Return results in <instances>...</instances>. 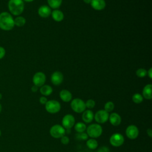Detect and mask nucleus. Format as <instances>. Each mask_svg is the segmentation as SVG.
<instances>
[{"instance_id": "1", "label": "nucleus", "mask_w": 152, "mask_h": 152, "mask_svg": "<svg viewBox=\"0 0 152 152\" xmlns=\"http://www.w3.org/2000/svg\"><path fill=\"white\" fill-rule=\"evenodd\" d=\"M14 18L7 11L0 13V28L4 31H10L14 27Z\"/></svg>"}, {"instance_id": "2", "label": "nucleus", "mask_w": 152, "mask_h": 152, "mask_svg": "<svg viewBox=\"0 0 152 152\" xmlns=\"http://www.w3.org/2000/svg\"><path fill=\"white\" fill-rule=\"evenodd\" d=\"M8 8L10 14L18 16L23 13L24 10V4L23 0H9Z\"/></svg>"}, {"instance_id": "3", "label": "nucleus", "mask_w": 152, "mask_h": 152, "mask_svg": "<svg viewBox=\"0 0 152 152\" xmlns=\"http://www.w3.org/2000/svg\"><path fill=\"white\" fill-rule=\"evenodd\" d=\"M103 132L102 126L99 124H92L86 128V133L91 138L99 137Z\"/></svg>"}, {"instance_id": "4", "label": "nucleus", "mask_w": 152, "mask_h": 152, "mask_svg": "<svg viewBox=\"0 0 152 152\" xmlns=\"http://www.w3.org/2000/svg\"><path fill=\"white\" fill-rule=\"evenodd\" d=\"M45 105L46 110L48 113L51 114H54L59 112L61 108L60 103L55 100H48Z\"/></svg>"}, {"instance_id": "5", "label": "nucleus", "mask_w": 152, "mask_h": 152, "mask_svg": "<svg viewBox=\"0 0 152 152\" xmlns=\"http://www.w3.org/2000/svg\"><path fill=\"white\" fill-rule=\"evenodd\" d=\"M71 107L74 112L78 113L83 112L86 108L85 102L79 98H75L72 100L71 102Z\"/></svg>"}, {"instance_id": "6", "label": "nucleus", "mask_w": 152, "mask_h": 152, "mask_svg": "<svg viewBox=\"0 0 152 152\" xmlns=\"http://www.w3.org/2000/svg\"><path fill=\"white\" fill-rule=\"evenodd\" d=\"M50 135L54 138H61L65 134V129L61 125H53L49 130Z\"/></svg>"}, {"instance_id": "7", "label": "nucleus", "mask_w": 152, "mask_h": 152, "mask_svg": "<svg viewBox=\"0 0 152 152\" xmlns=\"http://www.w3.org/2000/svg\"><path fill=\"white\" fill-rule=\"evenodd\" d=\"M125 139L124 136L118 132L113 134L109 139V142L110 144L115 147H118L121 146L124 142Z\"/></svg>"}, {"instance_id": "8", "label": "nucleus", "mask_w": 152, "mask_h": 152, "mask_svg": "<svg viewBox=\"0 0 152 152\" xmlns=\"http://www.w3.org/2000/svg\"><path fill=\"white\" fill-rule=\"evenodd\" d=\"M109 114L104 109L98 110L94 115V119L99 124H102L106 122L109 119Z\"/></svg>"}, {"instance_id": "9", "label": "nucleus", "mask_w": 152, "mask_h": 152, "mask_svg": "<svg viewBox=\"0 0 152 152\" xmlns=\"http://www.w3.org/2000/svg\"><path fill=\"white\" fill-rule=\"evenodd\" d=\"M75 124V120L74 117L71 114L65 115L62 119V126L65 129H71Z\"/></svg>"}, {"instance_id": "10", "label": "nucleus", "mask_w": 152, "mask_h": 152, "mask_svg": "<svg viewBox=\"0 0 152 152\" xmlns=\"http://www.w3.org/2000/svg\"><path fill=\"white\" fill-rule=\"evenodd\" d=\"M125 134L129 139L135 140L139 135V130L137 126L134 125H130L126 128Z\"/></svg>"}, {"instance_id": "11", "label": "nucleus", "mask_w": 152, "mask_h": 152, "mask_svg": "<svg viewBox=\"0 0 152 152\" xmlns=\"http://www.w3.org/2000/svg\"><path fill=\"white\" fill-rule=\"evenodd\" d=\"M46 81V76L42 72H37L33 77V83L34 85L38 87L44 85Z\"/></svg>"}, {"instance_id": "12", "label": "nucleus", "mask_w": 152, "mask_h": 152, "mask_svg": "<svg viewBox=\"0 0 152 152\" xmlns=\"http://www.w3.org/2000/svg\"><path fill=\"white\" fill-rule=\"evenodd\" d=\"M51 81L55 86L60 85L64 80V76L60 71H55L51 75Z\"/></svg>"}, {"instance_id": "13", "label": "nucleus", "mask_w": 152, "mask_h": 152, "mask_svg": "<svg viewBox=\"0 0 152 152\" xmlns=\"http://www.w3.org/2000/svg\"><path fill=\"white\" fill-rule=\"evenodd\" d=\"M110 123L113 126H118L121 124V117L116 112H113L110 114L109 116V119Z\"/></svg>"}, {"instance_id": "14", "label": "nucleus", "mask_w": 152, "mask_h": 152, "mask_svg": "<svg viewBox=\"0 0 152 152\" xmlns=\"http://www.w3.org/2000/svg\"><path fill=\"white\" fill-rule=\"evenodd\" d=\"M50 8L48 5H42L38 9V14L42 18H47L51 14Z\"/></svg>"}, {"instance_id": "15", "label": "nucleus", "mask_w": 152, "mask_h": 152, "mask_svg": "<svg viewBox=\"0 0 152 152\" xmlns=\"http://www.w3.org/2000/svg\"><path fill=\"white\" fill-rule=\"evenodd\" d=\"M90 4L94 10L97 11L102 10L106 7V2L104 0H91Z\"/></svg>"}, {"instance_id": "16", "label": "nucleus", "mask_w": 152, "mask_h": 152, "mask_svg": "<svg viewBox=\"0 0 152 152\" xmlns=\"http://www.w3.org/2000/svg\"><path fill=\"white\" fill-rule=\"evenodd\" d=\"M83 121L87 124H89L94 119V113L90 109L85 110L82 114Z\"/></svg>"}, {"instance_id": "17", "label": "nucleus", "mask_w": 152, "mask_h": 152, "mask_svg": "<svg viewBox=\"0 0 152 152\" xmlns=\"http://www.w3.org/2000/svg\"><path fill=\"white\" fill-rule=\"evenodd\" d=\"M59 97L64 102H69L72 100V96L71 93L68 90H62L59 93Z\"/></svg>"}, {"instance_id": "18", "label": "nucleus", "mask_w": 152, "mask_h": 152, "mask_svg": "<svg viewBox=\"0 0 152 152\" xmlns=\"http://www.w3.org/2000/svg\"><path fill=\"white\" fill-rule=\"evenodd\" d=\"M151 88L152 85L151 84H147L144 86L142 90V97L147 100H150L152 98L151 94Z\"/></svg>"}, {"instance_id": "19", "label": "nucleus", "mask_w": 152, "mask_h": 152, "mask_svg": "<svg viewBox=\"0 0 152 152\" xmlns=\"http://www.w3.org/2000/svg\"><path fill=\"white\" fill-rule=\"evenodd\" d=\"M51 15L53 19L57 22L61 21L64 18V13L61 10H59L58 9L54 10L51 12Z\"/></svg>"}, {"instance_id": "20", "label": "nucleus", "mask_w": 152, "mask_h": 152, "mask_svg": "<svg viewBox=\"0 0 152 152\" xmlns=\"http://www.w3.org/2000/svg\"><path fill=\"white\" fill-rule=\"evenodd\" d=\"M53 89L49 85H43L40 88V93L43 95V96H48L52 94Z\"/></svg>"}, {"instance_id": "21", "label": "nucleus", "mask_w": 152, "mask_h": 152, "mask_svg": "<svg viewBox=\"0 0 152 152\" xmlns=\"http://www.w3.org/2000/svg\"><path fill=\"white\" fill-rule=\"evenodd\" d=\"M14 26L18 27H21L25 25L26 23V20L24 17L18 15V16H17L15 18H14Z\"/></svg>"}, {"instance_id": "22", "label": "nucleus", "mask_w": 152, "mask_h": 152, "mask_svg": "<svg viewBox=\"0 0 152 152\" xmlns=\"http://www.w3.org/2000/svg\"><path fill=\"white\" fill-rule=\"evenodd\" d=\"M86 145L91 150H95L98 147V142L95 138H90L87 140Z\"/></svg>"}, {"instance_id": "23", "label": "nucleus", "mask_w": 152, "mask_h": 152, "mask_svg": "<svg viewBox=\"0 0 152 152\" xmlns=\"http://www.w3.org/2000/svg\"><path fill=\"white\" fill-rule=\"evenodd\" d=\"M74 126V129L77 132V133L80 132H83L86 130L87 126L86 125L84 122H78L75 124Z\"/></svg>"}, {"instance_id": "24", "label": "nucleus", "mask_w": 152, "mask_h": 152, "mask_svg": "<svg viewBox=\"0 0 152 152\" xmlns=\"http://www.w3.org/2000/svg\"><path fill=\"white\" fill-rule=\"evenodd\" d=\"M62 0H48L49 7L53 9L58 8L62 4Z\"/></svg>"}, {"instance_id": "25", "label": "nucleus", "mask_w": 152, "mask_h": 152, "mask_svg": "<svg viewBox=\"0 0 152 152\" xmlns=\"http://www.w3.org/2000/svg\"><path fill=\"white\" fill-rule=\"evenodd\" d=\"M132 100L133 102L136 104L141 103L143 101V97L140 93H135L132 97Z\"/></svg>"}, {"instance_id": "26", "label": "nucleus", "mask_w": 152, "mask_h": 152, "mask_svg": "<svg viewBox=\"0 0 152 152\" xmlns=\"http://www.w3.org/2000/svg\"><path fill=\"white\" fill-rule=\"evenodd\" d=\"M115 107V105H114V103L112 102H107L105 103L104 104V110H106L107 112H112L113 109Z\"/></svg>"}, {"instance_id": "27", "label": "nucleus", "mask_w": 152, "mask_h": 152, "mask_svg": "<svg viewBox=\"0 0 152 152\" xmlns=\"http://www.w3.org/2000/svg\"><path fill=\"white\" fill-rule=\"evenodd\" d=\"M147 71L144 68H139L136 71V75L140 78L145 77L147 75Z\"/></svg>"}, {"instance_id": "28", "label": "nucleus", "mask_w": 152, "mask_h": 152, "mask_svg": "<svg viewBox=\"0 0 152 152\" xmlns=\"http://www.w3.org/2000/svg\"><path fill=\"white\" fill-rule=\"evenodd\" d=\"M76 138L79 140H87L88 138V136L87 133L83 132H80L77 133L76 135Z\"/></svg>"}, {"instance_id": "29", "label": "nucleus", "mask_w": 152, "mask_h": 152, "mask_svg": "<svg viewBox=\"0 0 152 152\" xmlns=\"http://www.w3.org/2000/svg\"><path fill=\"white\" fill-rule=\"evenodd\" d=\"M85 104H86V107L88 108V109H91L95 106L96 103L94 100L88 99L86 101V102L85 103Z\"/></svg>"}, {"instance_id": "30", "label": "nucleus", "mask_w": 152, "mask_h": 152, "mask_svg": "<svg viewBox=\"0 0 152 152\" xmlns=\"http://www.w3.org/2000/svg\"><path fill=\"white\" fill-rule=\"evenodd\" d=\"M61 142L62 144L66 145L69 142V138L66 135H64L61 138Z\"/></svg>"}, {"instance_id": "31", "label": "nucleus", "mask_w": 152, "mask_h": 152, "mask_svg": "<svg viewBox=\"0 0 152 152\" xmlns=\"http://www.w3.org/2000/svg\"><path fill=\"white\" fill-rule=\"evenodd\" d=\"M97 152H110V150L106 146H102L98 149Z\"/></svg>"}, {"instance_id": "32", "label": "nucleus", "mask_w": 152, "mask_h": 152, "mask_svg": "<svg viewBox=\"0 0 152 152\" xmlns=\"http://www.w3.org/2000/svg\"><path fill=\"white\" fill-rule=\"evenodd\" d=\"M6 51L4 48L2 46H0V59H2L5 55Z\"/></svg>"}, {"instance_id": "33", "label": "nucleus", "mask_w": 152, "mask_h": 152, "mask_svg": "<svg viewBox=\"0 0 152 152\" xmlns=\"http://www.w3.org/2000/svg\"><path fill=\"white\" fill-rule=\"evenodd\" d=\"M47 102H48V99L45 96H42L39 99V102L42 104H45Z\"/></svg>"}, {"instance_id": "34", "label": "nucleus", "mask_w": 152, "mask_h": 152, "mask_svg": "<svg viewBox=\"0 0 152 152\" xmlns=\"http://www.w3.org/2000/svg\"><path fill=\"white\" fill-rule=\"evenodd\" d=\"M147 75H148V77H149V78H150V79H151V78H152V68H150L149 69V70L147 71Z\"/></svg>"}, {"instance_id": "35", "label": "nucleus", "mask_w": 152, "mask_h": 152, "mask_svg": "<svg viewBox=\"0 0 152 152\" xmlns=\"http://www.w3.org/2000/svg\"><path fill=\"white\" fill-rule=\"evenodd\" d=\"M31 91H32L33 92H34V93L37 92V90H38V87L36 86H35V85H34V86H33L31 87Z\"/></svg>"}, {"instance_id": "36", "label": "nucleus", "mask_w": 152, "mask_h": 152, "mask_svg": "<svg viewBox=\"0 0 152 152\" xmlns=\"http://www.w3.org/2000/svg\"><path fill=\"white\" fill-rule=\"evenodd\" d=\"M147 135H148V137L150 138H151L152 137V131L151 129V128H148L147 130Z\"/></svg>"}, {"instance_id": "37", "label": "nucleus", "mask_w": 152, "mask_h": 152, "mask_svg": "<svg viewBox=\"0 0 152 152\" xmlns=\"http://www.w3.org/2000/svg\"><path fill=\"white\" fill-rule=\"evenodd\" d=\"M91 0H83V1L86 3V4H90Z\"/></svg>"}, {"instance_id": "38", "label": "nucleus", "mask_w": 152, "mask_h": 152, "mask_svg": "<svg viewBox=\"0 0 152 152\" xmlns=\"http://www.w3.org/2000/svg\"><path fill=\"white\" fill-rule=\"evenodd\" d=\"M23 1H25V2H32L34 0H23Z\"/></svg>"}, {"instance_id": "39", "label": "nucleus", "mask_w": 152, "mask_h": 152, "mask_svg": "<svg viewBox=\"0 0 152 152\" xmlns=\"http://www.w3.org/2000/svg\"><path fill=\"white\" fill-rule=\"evenodd\" d=\"M1 111H2V105H1V104L0 103V113L1 112Z\"/></svg>"}, {"instance_id": "40", "label": "nucleus", "mask_w": 152, "mask_h": 152, "mask_svg": "<svg viewBox=\"0 0 152 152\" xmlns=\"http://www.w3.org/2000/svg\"><path fill=\"white\" fill-rule=\"evenodd\" d=\"M2 98V94L0 93V100H1Z\"/></svg>"}, {"instance_id": "41", "label": "nucleus", "mask_w": 152, "mask_h": 152, "mask_svg": "<svg viewBox=\"0 0 152 152\" xmlns=\"http://www.w3.org/2000/svg\"><path fill=\"white\" fill-rule=\"evenodd\" d=\"M1 130H0V137H1Z\"/></svg>"}, {"instance_id": "42", "label": "nucleus", "mask_w": 152, "mask_h": 152, "mask_svg": "<svg viewBox=\"0 0 152 152\" xmlns=\"http://www.w3.org/2000/svg\"><path fill=\"white\" fill-rule=\"evenodd\" d=\"M78 152H84V151H78Z\"/></svg>"}]
</instances>
